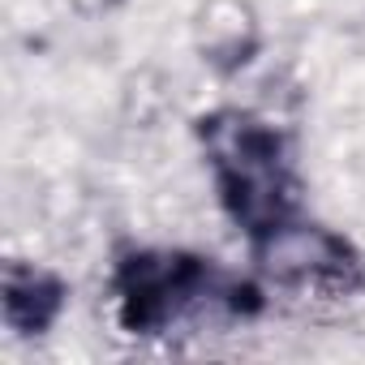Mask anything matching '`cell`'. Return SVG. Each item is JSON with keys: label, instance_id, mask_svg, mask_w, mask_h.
<instances>
[{"label": "cell", "instance_id": "4", "mask_svg": "<svg viewBox=\"0 0 365 365\" xmlns=\"http://www.w3.org/2000/svg\"><path fill=\"white\" fill-rule=\"evenodd\" d=\"M69 301V288L56 271H43L35 262H5V279H0V309H5V327L18 335H43Z\"/></svg>", "mask_w": 365, "mask_h": 365}, {"label": "cell", "instance_id": "3", "mask_svg": "<svg viewBox=\"0 0 365 365\" xmlns=\"http://www.w3.org/2000/svg\"><path fill=\"white\" fill-rule=\"evenodd\" d=\"M250 254L279 284H309V288H327V292H356L365 284L361 254L344 237H335L318 224H305V220L284 224L267 241L250 245Z\"/></svg>", "mask_w": 365, "mask_h": 365}, {"label": "cell", "instance_id": "1", "mask_svg": "<svg viewBox=\"0 0 365 365\" xmlns=\"http://www.w3.org/2000/svg\"><path fill=\"white\" fill-rule=\"evenodd\" d=\"M194 133L207 150L220 207L250 237V245L301 220V176L284 129L267 125L254 112L220 108L198 116Z\"/></svg>", "mask_w": 365, "mask_h": 365}, {"label": "cell", "instance_id": "2", "mask_svg": "<svg viewBox=\"0 0 365 365\" xmlns=\"http://www.w3.org/2000/svg\"><path fill=\"white\" fill-rule=\"evenodd\" d=\"M116 322L129 335H163L202 309L254 318L262 292L250 279L224 275L211 258L185 250H133L112 271Z\"/></svg>", "mask_w": 365, "mask_h": 365}]
</instances>
